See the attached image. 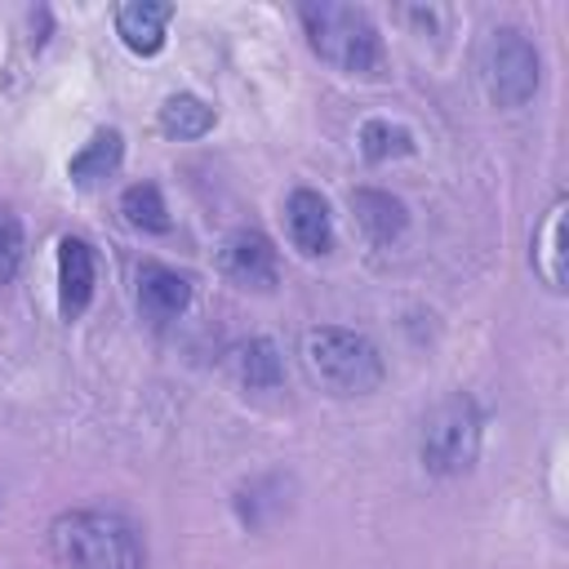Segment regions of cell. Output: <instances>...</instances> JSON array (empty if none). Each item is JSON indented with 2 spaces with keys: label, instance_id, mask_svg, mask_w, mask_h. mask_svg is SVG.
Listing matches in <instances>:
<instances>
[{
  "label": "cell",
  "instance_id": "18",
  "mask_svg": "<svg viewBox=\"0 0 569 569\" xmlns=\"http://www.w3.org/2000/svg\"><path fill=\"white\" fill-rule=\"evenodd\" d=\"M22 249H27V240H22V218H18L9 204H0V284H9V280L18 276Z\"/></svg>",
  "mask_w": 569,
  "mask_h": 569
},
{
  "label": "cell",
  "instance_id": "14",
  "mask_svg": "<svg viewBox=\"0 0 569 569\" xmlns=\"http://www.w3.org/2000/svg\"><path fill=\"white\" fill-rule=\"evenodd\" d=\"M231 369H236V378H240L244 387H253V391H276V387L284 382V356H280V347H276L271 338H249V342H240V347L231 351Z\"/></svg>",
  "mask_w": 569,
  "mask_h": 569
},
{
  "label": "cell",
  "instance_id": "10",
  "mask_svg": "<svg viewBox=\"0 0 569 569\" xmlns=\"http://www.w3.org/2000/svg\"><path fill=\"white\" fill-rule=\"evenodd\" d=\"M173 4L164 0H124L116 9V36L124 40V49L151 58L164 49V36H169V22H173Z\"/></svg>",
  "mask_w": 569,
  "mask_h": 569
},
{
  "label": "cell",
  "instance_id": "5",
  "mask_svg": "<svg viewBox=\"0 0 569 569\" xmlns=\"http://www.w3.org/2000/svg\"><path fill=\"white\" fill-rule=\"evenodd\" d=\"M538 80H542V62H538L533 40L516 27L489 31V40L480 49V84H485L489 102L507 107V111L525 107L538 93Z\"/></svg>",
  "mask_w": 569,
  "mask_h": 569
},
{
  "label": "cell",
  "instance_id": "16",
  "mask_svg": "<svg viewBox=\"0 0 569 569\" xmlns=\"http://www.w3.org/2000/svg\"><path fill=\"white\" fill-rule=\"evenodd\" d=\"M120 213L133 231H147V236H164L169 231V209H164V196L156 182H133L124 187L120 196Z\"/></svg>",
  "mask_w": 569,
  "mask_h": 569
},
{
  "label": "cell",
  "instance_id": "17",
  "mask_svg": "<svg viewBox=\"0 0 569 569\" xmlns=\"http://www.w3.org/2000/svg\"><path fill=\"white\" fill-rule=\"evenodd\" d=\"M409 151H413V133L405 124H391L382 116L360 124V156L369 164H382V160H396V156H409Z\"/></svg>",
  "mask_w": 569,
  "mask_h": 569
},
{
  "label": "cell",
  "instance_id": "6",
  "mask_svg": "<svg viewBox=\"0 0 569 569\" xmlns=\"http://www.w3.org/2000/svg\"><path fill=\"white\" fill-rule=\"evenodd\" d=\"M218 267H222V276H227L231 284L253 289V293H267V289H276V280H280L276 244H271L258 227L231 231V236L222 240V249H218Z\"/></svg>",
  "mask_w": 569,
  "mask_h": 569
},
{
  "label": "cell",
  "instance_id": "13",
  "mask_svg": "<svg viewBox=\"0 0 569 569\" xmlns=\"http://www.w3.org/2000/svg\"><path fill=\"white\" fill-rule=\"evenodd\" d=\"M120 160H124V138H120V129H98V133L67 160V178H71L76 187H98L102 178H111V173L120 169Z\"/></svg>",
  "mask_w": 569,
  "mask_h": 569
},
{
  "label": "cell",
  "instance_id": "15",
  "mask_svg": "<svg viewBox=\"0 0 569 569\" xmlns=\"http://www.w3.org/2000/svg\"><path fill=\"white\" fill-rule=\"evenodd\" d=\"M156 120H160V133L164 138L196 142V138H204L213 129V107L204 98H196V93H169L160 102V116Z\"/></svg>",
  "mask_w": 569,
  "mask_h": 569
},
{
  "label": "cell",
  "instance_id": "4",
  "mask_svg": "<svg viewBox=\"0 0 569 569\" xmlns=\"http://www.w3.org/2000/svg\"><path fill=\"white\" fill-rule=\"evenodd\" d=\"M418 458L431 476H462V471L476 467V458H480V409L467 391H449L422 413Z\"/></svg>",
  "mask_w": 569,
  "mask_h": 569
},
{
  "label": "cell",
  "instance_id": "2",
  "mask_svg": "<svg viewBox=\"0 0 569 569\" xmlns=\"http://www.w3.org/2000/svg\"><path fill=\"white\" fill-rule=\"evenodd\" d=\"M307 44L320 62L347 71V76H378L387 62L382 31L360 4H338V0H307L298 4Z\"/></svg>",
  "mask_w": 569,
  "mask_h": 569
},
{
  "label": "cell",
  "instance_id": "12",
  "mask_svg": "<svg viewBox=\"0 0 569 569\" xmlns=\"http://www.w3.org/2000/svg\"><path fill=\"white\" fill-rule=\"evenodd\" d=\"M351 213H356L360 231H365L373 244L396 240V236L405 231V222H409L405 204H400L391 191H378V187H356V191H351Z\"/></svg>",
  "mask_w": 569,
  "mask_h": 569
},
{
  "label": "cell",
  "instance_id": "3",
  "mask_svg": "<svg viewBox=\"0 0 569 569\" xmlns=\"http://www.w3.org/2000/svg\"><path fill=\"white\" fill-rule=\"evenodd\" d=\"M302 365L329 396H373L387 378L382 351L342 325H320L302 333Z\"/></svg>",
  "mask_w": 569,
  "mask_h": 569
},
{
  "label": "cell",
  "instance_id": "1",
  "mask_svg": "<svg viewBox=\"0 0 569 569\" xmlns=\"http://www.w3.org/2000/svg\"><path fill=\"white\" fill-rule=\"evenodd\" d=\"M49 556L58 569H142L147 542L129 516L107 507H76L53 516Z\"/></svg>",
  "mask_w": 569,
  "mask_h": 569
},
{
  "label": "cell",
  "instance_id": "9",
  "mask_svg": "<svg viewBox=\"0 0 569 569\" xmlns=\"http://www.w3.org/2000/svg\"><path fill=\"white\" fill-rule=\"evenodd\" d=\"M138 311L151 320V325H164L173 316L187 311L191 302V276L164 267V262H138Z\"/></svg>",
  "mask_w": 569,
  "mask_h": 569
},
{
  "label": "cell",
  "instance_id": "11",
  "mask_svg": "<svg viewBox=\"0 0 569 569\" xmlns=\"http://www.w3.org/2000/svg\"><path fill=\"white\" fill-rule=\"evenodd\" d=\"M533 271L542 276L547 289H565V196H556L533 231V249H529Z\"/></svg>",
  "mask_w": 569,
  "mask_h": 569
},
{
  "label": "cell",
  "instance_id": "7",
  "mask_svg": "<svg viewBox=\"0 0 569 569\" xmlns=\"http://www.w3.org/2000/svg\"><path fill=\"white\" fill-rule=\"evenodd\" d=\"M93 284H98V262H93L89 240L62 236L58 240V316L80 320L84 307L93 302Z\"/></svg>",
  "mask_w": 569,
  "mask_h": 569
},
{
  "label": "cell",
  "instance_id": "8",
  "mask_svg": "<svg viewBox=\"0 0 569 569\" xmlns=\"http://www.w3.org/2000/svg\"><path fill=\"white\" fill-rule=\"evenodd\" d=\"M284 227H289L293 249L307 253V258H320V253L333 249V213H329L325 196L311 191V187L289 191V200H284Z\"/></svg>",
  "mask_w": 569,
  "mask_h": 569
}]
</instances>
